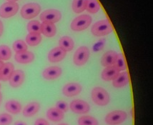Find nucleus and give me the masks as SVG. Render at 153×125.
<instances>
[{
  "mask_svg": "<svg viewBox=\"0 0 153 125\" xmlns=\"http://www.w3.org/2000/svg\"><path fill=\"white\" fill-rule=\"evenodd\" d=\"M90 56V52L88 47L85 46L80 47L74 52L73 57L74 64L78 67L83 66L87 62Z\"/></svg>",
  "mask_w": 153,
  "mask_h": 125,
  "instance_id": "nucleus-6",
  "label": "nucleus"
},
{
  "mask_svg": "<svg viewBox=\"0 0 153 125\" xmlns=\"http://www.w3.org/2000/svg\"><path fill=\"white\" fill-rule=\"evenodd\" d=\"M5 109L11 114L17 115L21 112L22 107L19 101L17 100H9L5 104Z\"/></svg>",
  "mask_w": 153,
  "mask_h": 125,
  "instance_id": "nucleus-23",
  "label": "nucleus"
},
{
  "mask_svg": "<svg viewBox=\"0 0 153 125\" xmlns=\"http://www.w3.org/2000/svg\"><path fill=\"white\" fill-rule=\"evenodd\" d=\"M114 66L119 70V71H125L126 70L127 66L126 63H125V57L121 53L117 54V59L114 63Z\"/></svg>",
  "mask_w": 153,
  "mask_h": 125,
  "instance_id": "nucleus-31",
  "label": "nucleus"
},
{
  "mask_svg": "<svg viewBox=\"0 0 153 125\" xmlns=\"http://www.w3.org/2000/svg\"><path fill=\"white\" fill-rule=\"evenodd\" d=\"M79 125H99L97 119L92 116H82L78 119Z\"/></svg>",
  "mask_w": 153,
  "mask_h": 125,
  "instance_id": "nucleus-26",
  "label": "nucleus"
},
{
  "mask_svg": "<svg viewBox=\"0 0 153 125\" xmlns=\"http://www.w3.org/2000/svg\"><path fill=\"white\" fill-rule=\"evenodd\" d=\"M129 83V75L127 72L120 73L115 79L112 81V85L115 88H122Z\"/></svg>",
  "mask_w": 153,
  "mask_h": 125,
  "instance_id": "nucleus-20",
  "label": "nucleus"
},
{
  "mask_svg": "<svg viewBox=\"0 0 153 125\" xmlns=\"http://www.w3.org/2000/svg\"><path fill=\"white\" fill-rule=\"evenodd\" d=\"M40 20L43 21H47V22L56 23L58 22L62 19V13L60 11L54 9H50L42 12L40 14Z\"/></svg>",
  "mask_w": 153,
  "mask_h": 125,
  "instance_id": "nucleus-8",
  "label": "nucleus"
},
{
  "mask_svg": "<svg viewBox=\"0 0 153 125\" xmlns=\"http://www.w3.org/2000/svg\"><path fill=\"white\" fill-rule=\"evenodd\" d=\"M0 89H1V84H0Z\"/></svg>",
  "mask_w": 153,
  "mask_h": 125,
  "instance_id": "nucleus-41",
  "label": "nucleus"
},
{
  "mask_svg": "<svg viewBox=\"0 0 153 125\" xmlns=\"http://www.w3.org/2000/svg\"><path fill=\"white\" fill-rule=\"evenodd\" d=\"M92 19L88 14H82L73 19L70 27L74 32H82L90 27Z\"/></svg>",
  "mask_w": 153,
  "mask_h": 125,
  "instance_id": "nucleus-3",
  "label": "nucleus"
},
{
  "mask_svg": "<svg viewBox=\"0 0 153 125\" xmlns=\"http://www.w3.org/2000/svg\"><path fill=\"white\" fill-rule=\"evenodd\" d=\"M59 46L65 52H70L74 47V40L69 36H64L59 40Z\"/></svg>",
  "mask_w": 153,
  "mask_h": 125,
  "instance_id": "nucleus-22",
  "label": "nucleus"
},
{
  "mask_svg": "<svg viewBox=\"0 0 153 125\" xmlns=\"http://www.w3.org/2000/svg\"><path fill=\"white\" fill-rule=\"evenodd\" d=\"M67 52L61 49L59 47H54L50 51L48 54V60L52 63L59 62L62 61L66 57Z\"/></svg>",
  "mask_w": 153,
  "mask_h": 125,
  "instance_id": "nucleus-12",
  "label": "nucleus"
},
{
  "mask_svg": "<svg viewBox=\"0 0 153 125\" xmlns=\"http://www.w3.org/2000/svg\"><path fill=\"white\" fill-rule=\"evenodd\" d=\"M27 30L30 33H41V23L37 20L30 21L27 24Z\"/></svg>",
  "mask_w": 153,
  "mask_h": 125,
  "instance_id": "nucleus-29",
  "label": "nucleus"
},
{
  "mask_svg": "<svg viewBox=\"0 0 153 125\" xmlns=\"http://www.w3.org/2000/svg\"><path fill=\"white\" fill-rule=\"evenodd\" d=\"M87 0H73L72 4V8L74 12L76 14L82 13L86 10Z\"/></svg>",
  "mask_w": 153,
  "mask_h": 125,
  "instance_id": "nucleus-25",
  "label": "nucleus"
},
{
  "mask_svg": "<svg viewBox=\"0 0 153 125\" xmlns=\"http://www.w3.org/2000/svg\"><path fill=\"white\" fill-rule=\"evenodd\" d=\"M47 117L52 122H58L62 120L65 115L62 112L60 111L57 108L52 107L47 110Z\"/></svg>",
  "mask_w": 153,
  "mask_h": 125,
  "instance_id": "nucleus-21",
  "label": "nucleus"
},
{
  "mask_svg": "<svg viewBox=\"0 0 153 125\" xmlns=\"http://www.w3.org/2000/svg\"><path fill=\"white\" fill-rule=\"evenodd\" d=\"M14 59L19 64H27L32 62L34 59V54L32 52L25 51V52L16 53L14 56Z\"/></svg>",
  "mask_w": 153,
  "mask_h": 125,
  "instance_id": "nucleus-15",
  "label": "nucleus"
},
{
  "mask_svg": "<svg viewBox=\"0 0 153 125\" xmlns=\"http://www.w3.org/2000/svg\"><path fill=\"white\" fill-rule=\"evenodd\" d=\"M91 97L94 104L98 106H106L110 103V97L105 89L100 87H96L93 88L91 93Z\"/></svg>",
  "mask_w": 153,
  "mask_h": 125,
  "instance_id": "nucleus-1",
  "label": "nucleus"
},
{
  "mask_svg": "<svg viewBox=\"0 0 153 125\" xmlns=\"http://www.w3.org/2000/svg\"><path fill=\"white\" fill-rule=\"evenodd\" d=\"M127 118V114L123 110H114L108 113L105 117V121L107 124L117 125L122 124Z\"/></svg>",
  "mask_w": 153,
  "mask_h": 125,
  "instance_id": "nucleus-5",
  "label": "nucleus"
},
{
  "mask_svg": "<svg viewBox=\"0 0 153 125\" xmlns=\"http://www.w3.org/2000/svg\"><path fill=\"white\" fill-rule=\"evenodd\" d=\"M40 104L37 101H32L29 103L24 108L22 114L25 117H31L35 115L39 111Z\"/></svg>",
  "mask_w": 153,
  "mask_h": 125,
  "instance_id": "nucleus-18",
  "label": "nucleus"
},
{
  "mask_svg": "<svg viewBox=\"0 0 153 125\" xmlns=\"http://www.w3.org/2000/svg\"><path fill=\"white\" fill-rule=\"evenodd\" d=\"M58 125H69L68 124H66V123H62V124H59Z\"/></svg>",
  "mask_w": 153,
  "mask_h": 125,
  "instance_id": "nucleus-40",
  "label": "nucleus"
},
{
  "mask_svg": "<svg viewBox=\"0 0 153 125\" xmlns=\"http://www.w3.org/2000/svg\"><path fill=\"white\" fill-rule=\"evenodd\" d=\"M25 79V74L22 70H14L11 76L9 82L10 86L13 88H17L23 84Z\"/></svg>",
  "mask_w": 153,
  "mask_h": 125,
  "instance_id": "nucleus-11",
  "label": "nucleus"
},
{
  "mask_svg": "<svg viewBox=\"0 0 153 125\" xmlns=\"http://www.w3.org/2000/svg\"><path fill=\"white\" fill-rule=\"evenodd\" d=\"M4 63L3 61L0 59V70H1V69L2 68V67L4 66Z\"/></svg>",
  "mask_w": 153,
  "mask_h": 125,
  "instance_id": "nucleus-37",
  "label": "nucleus"
},
{
  "mask_svg": "<svg viewBox=\"0 0 153 125\" xmlns=\"http://www.w3.org/2000/svg\"><path fill=\"white\" fill-rule=\"evenodd\" d=\"M41 41L42 36L39 33H29L26 37V42L30 46H37Z\"/></svg>",
  "mask_w": 153,
  "mask_h": 125,
  "instance_id": "nucleus-24",
  "label": "nucleus"
},
{
  "mask_svg": "<svg viewBox=\"0 0 153 125\" xmlns=\"http://www.w3.org/2000/svg\"><path fill=\"white\" fill-rule=\"evenodd\" d=\"M13 50L16 53H19V52H25V51H27V45L26 43L23 40H21V39H19V40L15 41L13 43Z\"/></svg>",
  "mask_w": 153,
  "mask_h": 125,
  "instance_id": "nucleus-30",
  "label": "nucleus"
},
{
  "mask_svg": "<svg viewBox=\"0 0 153 125\" xmlns=\"http://www.w3.org/2000/svg\"><path fill=\"white\" fill-rule=\"evenodd\" d=\"M112 27L107 19H103L97 21L92 25L91 32L96 37H103L108 35L112 32Z\"/></svg>",
  "mask_w": 153,
  "mask_h": 125,
  "instance_id": "nucleus-2",
  "label": "nucleus"
},
{
  "mask_svg": "<svg viewBox=\"0 0 153 125\" xmlns=\"http://www.w3.org/2000/svg\"><path fill=\"white\" fill-rule=\"evenodd\" d=\"M86 10L90 14H96L100 10V4L97 0H87Z\"/></svg>",
  "mask_w": 153,
  "mask_h": 125,
  "instance_id": "nucleus-27",
  "label": "nucleus"
},
{
  "mask_svg": "<svg viewBox=\"0 0 153 125\" xmlns=\"http://www.w3.org/2000/svg\"><path fill=\"white\" fill-rule=\"evenodd\" d=\"M14 71V67L12 63L7 62L4 64L2 68L0 70V79L3 81H7L10 79L12 73Z\"/></svg>",
  "mask_w": 153,
  "mask_h": 125,
  "instance_id": "nucleus-19",
  "label": "nucleus"
},
{
  "mask_svg": "<svg viewBox=\"0 0 153 125\" xmlns=\"http://www.w3.org/2000/svg\"><path fill=\"white\" fill-rule=\"evenodd\" d=\"M12 57V51L8 46L4 44L0 45V59L2 61L9 60Z\"/></svg>",
  "mask_w": 153,
  "mask_h": 125,
  "instance_id": "nucleus-28",
  "label": "nucleus"
},
{
  "mask_svg": "<svg viewBox=\"0 0 153 125\" xmlns=\"http://www.w3.org/2000/svg\"><path fill=\"white\" fill-rule=\"evenodd\" d=\"M82 90V87L81 84L76 82H70L63 87L62 93L66 97H72L79 95Z\"/></svg>",
  "mask_w": 153,
  "mask_h": 125,
  "instance_id": "nucleus-10",
  "label": "nucleus"
},
{
  "mask_svg": "<svg viewBox=\"0 0 153 125\" xmlns=\"http://www.w3.org/2000/svg\"><path fill=\"white\" fill-rule=\"evenodd\" d=\"M70 108L74 113L79 114V115L86 114L90 109V107L88 103L82 99H74L71 101Z\"/></svg>",
  "mask_w": 153,
  "mask_h": 125,
  "instance_id": "nucleus-9",
  "label": "nucleus"
},
{
  "mask_svg": "<svg viewBox=\"0 0 153 125\" xmlns=\"http://www.w3.org/2000/svg\"><path fill=\"white\" fill-rule=\"evenodd\" d=\"M117 57V53L114 51H108L103 54L101 59V64L105 67L113 66Z\"/></svg>",
  "mask_w": 153,
  "mask_h": 125,
  "instance_id": "nucleus-16",
  "label": "nucleus"
},
{
  "mask_svg": "<svg viewBox=\"0 0 153 125\" xmlns=\"http://www.w3.org/2000/svg\"><path fill=\"white\" fill-rule=\"evenodd\" d=\"M41 12V7L35 2L27 3L21 9V16L25 19H31L37 17Z\"/></svg>",
  "mask_w": 153,
  "mask_h": 125,
  "instance_id": "nucleus-4",
  "label": "nucleus"
},
{
  "mask_svg": "<svg viewBox=\"0 0 153 125\" xmlns=\"http://www.w3.org/2000/svg\"><path fill=\"white\" fill-rule=\"evenodd\" d=\"M1 101H2V95H1V93L0 92V104H1Z\"/></svg>",
  "mask_w": 153,
  "mask_h": 125,
  "instance_id": "nucleus-38",
  "label": "nucleus"
},
{
  "mask_svg": "<svg viewBox=\"0 0 153 125\" xmlns=\"http://www.w3.org/2000/svg\"><path fill=\"white\" fill-rule=\"evenodd\" d=\"M14 125H27L25 122H22V121H17L15 123H14Z\"/></svg>",
  "mask_w": 153,
  "mask_h": 125,
  "instance_id": "nucleus-36",
  "label": "nucleus"
},
{
  "mask_svg": "<svg viewBox=\"0 0 153 125\" xmlns=\"http://www.w3.org/2000/svg\"><path fill=\"white\" fill-rule=\"evenodd\" d=\"M120 73L119 70L113 65L104 69L101 74V77L105 81H113Z\"/></svg>",
  "mask_w": 153,
  "mask_h": 125,
  "instance_id": "nucleus-14",
  "label": "nucleus"
},
{
  "mask_svg": "<svg viewBox=\"0 0 153 125\" xmlns=\"http://www.w3.org/2000/svg\"><path fill=\"white\" fill-rule=\"evenodd\" d=\"M62 74V69L57 66H52L47 67L42 72V77L47 80H54L57 79Z\"/></svg>",
  "mask_w": 153,
  "mask_h": 125,
  "instance_id": "nucleus-13",
  "label": "nucleus"
},
{
  "mask_svg": "<svg viewBox=\"0 0 153 125\" xmlns=\"http://www.w3.org/2000/svg\"><path fill=\"white\" fill-rule=\"evenodd\" d=\"M34 125H50L49 122H47L46 119L42 118H39L34 122Z\"/></svg>",
  "mask_w": 153,
  "mask_h": 125,
  "instance_id": "nucleus-34",
  "label": "nucleus"
},
{
  "mask_svg": "<svg viewBox=\"0 0 153 125\" xmlns=\"http://www.w3.org/2000/svg\"><path fill=\"white\" fill-rule=\"evenodd\" d=\"M7 1H12V2H16L17 1H19V0H7Z\"/></svg>",
  "mask_w": 153,
  "mask_h": 125,
  "instance_id": "nucleus-39",
  "label": "nucleus"
},
{
  "mask_svg": "<svg viewBox=\"0 0 153 125\" xmlns=\"http://www.w3.org/2000/svg\"><path fill=\"white\" fill-rule=\"evenodd\" d=\"M3 32H4V25H3L2 21L0 20V37H1V35H2Z\"/></svg>",
  "mask_w": 153,
  "mask_h": 125,
  "instance_id": "nucleus-35",
  "label": "nucleus"
},
{
  "mask_svg": "<svg viewBox=\"0 0 153 125\" xmlns=\"http://www.w3.org/2000/svg\"><path fill=\"white\" fill-rule=\"evenodd\" d=\"M12 120L13 118L9 114L3 113L0 115V125H10Z\"/></svg>",
  "mask_w": 153,
  "mask_h": 125,
  "instance_id": "nucleus-32",
  "label": "nucleus"
},
{
  "mask_svg": "<svg viewBox=\"0 0 153 125\" xmlns=\"http://www.w3.org/2000/svg\"><path fill=\"white\" fill-rule=\"evenodd\" d=\"M41 33L47 37H53L57 33V27L54 23L43 21L41 24Z\"/></svg>",
  "mask_w": 153,
  "mask_h": 125,
  "instance_id": "nucleus-17",
  "label": "nucleus"
},
{
  "mask_svg": "<svg viewBox=\"0 0 153 125\" xmlns=\"http://www.w3.org/2000/svg\"><path fill=\"white\" fill-rule=\"evenodd\" d=\"M56 108H57L58 109L60 110L61 112H62L63 113L68 112L69 110L68 104H67L66 101L62 100L58 101L56 103Z\"/></svg>",
  "mask_w": 153,
  "mask_h": 125,
  "instance_id": "nucleus-33",
  "label": "nucleus"
},
{
  "mask_svg": "<svg viewBox=\"0 0 153 125\" xmlns=\"http://www.w3.org/2000/svg\"><path fill=\"white\" fill-rule=\"evenodd\" d=\"M19 10V4L17 2L7 1L0 7V17L7 19L15 15Z\"/></svg>",
  "mask_w": 153,
  "mask_h": 125,
  "instance_id": "nucleus-7",
  "label": "nucleus"
}]
</instances>
